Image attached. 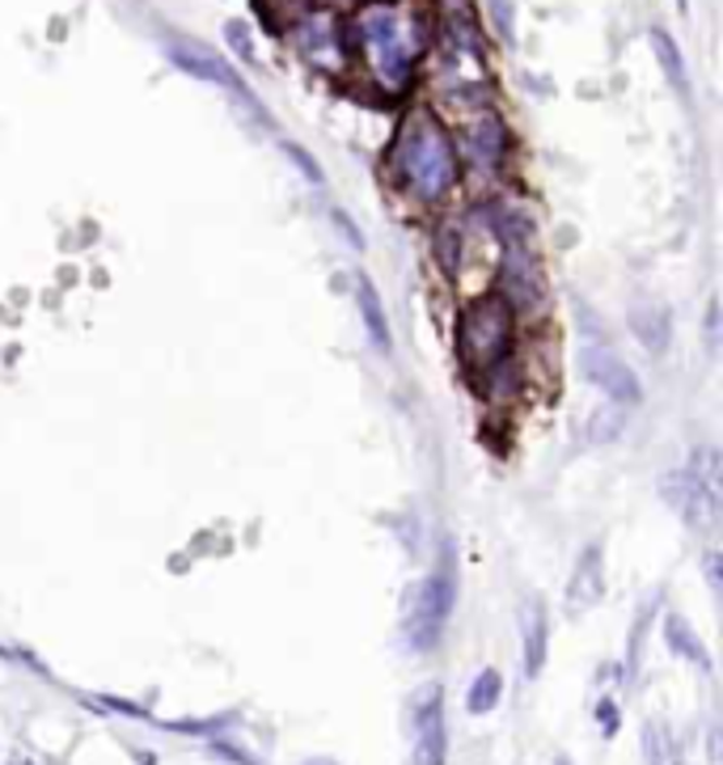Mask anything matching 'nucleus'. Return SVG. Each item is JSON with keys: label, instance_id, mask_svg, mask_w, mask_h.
I'll use <instances>...</instances> for the list:
<instances>
[{"label": "nucleus", "instance_id": "f257e3e1", "mask_svg": "<svg viewBox=\"0 0 723 765\" xmlns=\"http://www.w3.org/2000/svg\"><path fill=\"white\" fill-rule=\"evenodd\" d=\"M385 174L407 199H415L423 208H436L440 199L453 195L457 178H461L453 131L427 111L407 115V123L394 136Z\"/></svg>", "mask_w": 723, "mask_h": 765}, {"label": "nucleus", "instance_id": "f03ea898", "mask_svg": "<svg viewBox=\"0 0 723 765\" xmlns=\"http://www.w3.org/2000/svg\"><path fill=\"white\" fill-rule=\"evenodd\" d=\"M342 42H347V55H360L373 80H381L385 89H407L423 51L419 22L398 13V4H364L356 17H347Z\"/></svg>", "mask_w": 723, "mask_h": 765}, {"label": "nucleus", "instance_id": "7ed1b4c3", "mask_svg": "<svg viewBox=\"0 0 723 765\" xmlns=\"http://www.w3.org/2000/svg\"><path fill=\"white\" fill-rule=\"evenodd\" d=\"M516 309L508 305L499 292H483L457 317V360L461 368L478 381L487 368H495L499 360L516 355Z\"/></svg>", "mask_w": 723, "mask_h": 765}, {"label": "nucleus", "instance_id": "20e7f679", "mask_svg": "<svg viewBox=\"0 0 723 765\" xmlns=\"http://www.w3.org/2000/svg\"><path fill=\"white\" fill-rule=\"evenodd\" d=\"M720 478L723 465L715 449H694L677 474L664 478V499L682 512L689 529H711L720 516Z\"/></svg>", "mask_w": 723, "mask_h": 765}, {"label": "nucleus", "instance_id": "39448f33", "mask_svg": "<svg viewBox=\"0 0 723 765\" xmlns=\"http://www.w3.org/2000/svg\"><path fill=\"white\" fill-rule=\"evenodd\" d=\"M453 605H457V563H453V545H445L436 572L419 584L415 605H411V617H407V643H411V651H432L440 643Z\"/></svg>", "mask_w": 723, "mask_h": 765}, {"label": "nucleus", "instance_id": "423d86ee", "mask_svg": "<svg viewBox=\"0 0 723 765\" xmlns=\"http://www.w3.org/2000/svg\"><path fill=\"white\" fill-rule=\"evenodd\" d=\"M499 284L495 292L521 313H537L546 305V275H541V259L533 250V241H512L503 246V259H499Z\"/></svg>", "mask_w": 723, "mask_h": 765}, {"label": "nucleus", "instance_id": "0eeeda50", "mask_svg": "<svg viewBox=\"0 0 723 765\" xmlns=\"http://www.w3.org/2000/svg\"><path fill=\"white\" fill-rule=\"evenodd\" d=\"M579 373L597 385L609 402H618V406H626V411L644 398V385H639V377H635V368H631V364L606 343L579 347Z\"/></svg>", "mask_w": 723, "mask_h": 765}, {"label": "nucleus", "instance_id": "6e6552de", "mask_svg": "<svg viewBox=\"0 0 723 765\" xmlns=\"http://www.w3.org/2000/svg\"><path fill=\"white\" fill-rule=\"evenodd\" d=\"M449 757V731H445V693L440 686H427L415 702V762L445 765Z\"/></svg>", "mask_w": 723, "mask_h": 765}, {"label": "nucleus", "instance_id": "1a4fd4ad", "mask_svg": "<svg viewBox=\"0 0 723 765\" xmlns=\"http://www.w3.org/2000/svg\"><path fill=\"white\" fill-rule=\"evenodd\" d=\"M165 55H170V64L183 68L187 77H199V80H208V85H225V89H233V93H246V89H241V77L228 68L212 47H203V42L170 39L165 42Z\"/></svg>", "mask_w": 723, "mask_h": 765}, {"label": "nucleus", "instance_id": "9d476101", "mask_svg": "<svg viewBox=\"0 0 723 765\" xmlns=\"http://www.w3.org/2000/svg\"><path fill=\"white\" fill-rule=\"evenodd\" d=\"M601 597H606V554H601V541H588L579 550V559H575V572H571L568 613L579 617L584 610H593Z\"/></svg>", "mask_w": 723, "mask_h": 765}, {"label": "nucleus", "instance_id": "9b49d317", "mask_svg": "<svg viewBox=\"0 0 723 765\" xmlns=\"http://www.w3.org/2000/svg\"><path fill=\"white\" fill-rule=\"evenodd\" d=\"M461 145H465V153L478 170H499V161L512 149V136H508L499 115H478L461 131Z\"/></svg>", "mask_w": 723, "mask_h": 765}, {"label": "nucleus", "instance_id": "f8f14e48", "mask_svg": "<svg viewBox=\"0 0 723 765\" xmlns=\"http://www.w3.org/2000/svg\"><path fill=\"white\" fill-rule=\"evenodd\" d=\"M631 335L639 339V347H647L651 355H664L669 343H673V317L669 309L656 305V301H635L631 305Z\"/></svg>", "mask_w": 723, "mask_h": 765}, {"label": "nucleus", "instance_id": "ddd939ff", "mask_svg": "<svg viewBox=\"0 0 723 765\" xmlns=\"http://www.w3.org/2000/svg\"><path fill=\"white\" fill-rule=\"evenodd\" d=\"M356 309H360V322L369 330V343L389 355L394 347V335H389V317H385V301H381L377 284L369 275H356Z\"/></svg>", "mask_w": 723, "mask_h": 765}, {"label": "nucleus", "instance_id": "4468645a", "mask_svg": "<svg viewBox=\"0 0 723 765\" xmlns=\"http://www.w3.org/2000/svg\"><path fill=\"white\" fill-rule=\"evenodd\" d=\"M521 643H525V677H537L546 664V643H550V622H546L541 601H529V610L521 617Z\"/></svg>", "mask_w": 723, "mask_h": 765}, {"label": "nucleus", "instance_id": "2eb2a0df", "mask_svg": "<svg viewBox=\"0 0 723 765\" xmlns=\"http://www.w3.org/2000/svg\"><path fill=\"white\" fill-rule=\"evenodd\" d=\"M259 17L266 22L271 35H284V30H297L304 17L317 9V0H254Z\"/></svg>", "mask_w": 723, "mask_h": 765}, {"label": "nucleus", "instance_id": "dca6fc26", "mask_svg": "<svg viewBox=\"0 0 723 765\" xmlns=\"http://www.w3.org/2000/svg\"><path fill=\"white\" fill-rule=\"evenodd\" d=\"M664 643L677 651L682 660H689V664H698V668H711V655H707L702 639L694 635V626L685 622L682 613H669V617H664Z\"/></svg>", "mask_w": 723, "mask_h": 765}, {"label": "nucleus", "instance_id": "f3484780", "mask_svg": "<svg viewBox=\"0 0 723 765\" xmlns=\"http://www.w3.org/2000/svg\"><path fill=\"white\" fill-rule=\"evenodd\" d=\"M651 51H656V60H660V68H664V77L669 85L677 89V93H689V77H685V60H682V47L677 39L664 30V26H651Z\"/></svg>", "mask_w": 723, "mask_h": 765}, {"label": "nucleus", "instance_id": "a211bd4d", "mask_svg": "<svg viewBox=\"0 0 723 765\" xmlns=\"http://www.w3.org/2000/svg\"><path fill=\"white\" fill-rule=\"evenodd\" d=\"M622 427H626V406H618V402H606V406H597L588 423H584V440L588 444H613L618 436H622Z\"/></svg>", "mask_w": 723, "mask_h": 765}, {"label": "nucleus", "instance_id": "6ab92c4d", "mask_svg": "<svg viewBox=\"0 0 723 765\" xmlns=\"http://www.w3.org/2000/svg\"><path fill=\"white\" fill-rule=\"evenodd\" d=\"M499 693H503V677L495 673V668H483L478 677H474V686L465 693V711L470 715H487L499 706Z\"/></svg>", "mask_w": 723, "mask_h": 765}, {"label": "nucleus", "instance_id": "aec40b11", "mask_svg": "<svg viewBox=\"0 0 723 765\" xmlns=\"http://www.w3.org/2000/svg\"><path fill=\"white\" fill-rule=\"evenodd\" d=\"M644 757L647 765H664V757H669V731L656 724L644 727Z\"/></svg>", "mask_w": 723, "mask_h": 765}, {"label": "nucleus", "instance_id": "412c9836", "mask_svg": "<svg viewBox=\"0 0 723 765\" xmlns=\"http://www.w3.org/2000/svg\"><path fill=\"white\" fill-rule=\"evenodd\" d=\"M225 39L237 60H254V39H250V26H246V22H237V17L225 22Z\"/></svg>", "mask_w": 723, "mask_h": 765}, {"label": "nucleus", "instance_id": "4be33fe9", "mask_svg": "<svg viewBox=\"0 0 723 765\" xmlns=\"http://www.w3.org/2000/svg\"><path fill=\"white\" fill-rule=\"evenodd\" d=\"M279 149H284V153L292 156V161H297V165H301L304 170V178H309V183H313V187H322V178H326V174H322V165H317V161H313V156L304 153L301 145H292V140H284V145H279Z\"/></svg>", "mask_w": 723, "mask_h": 765}, {"label": "nucleus", "instance_id": "5701e85b", "mask_svg": "<svg viewBox=\"0 0 723 765\" xmlns=\"http://www.w3.org/2000/svg\"><path fill=\"white\" fill-rule=\"evenodd\" d=\"M499 39H512V0H487Z\"/></svg>", "mask_w": 723, "mask_h": 765}, {"label": "nucleus", "instance_id": "b1692460", "mask_svg": "<svg viewBox=\"0 0 723 765\" xmlns=\"http://www.w3.org/2000/svg\"><path fill=\"white\" fill-rule=\"evenodd\" d=\"M331 221H335V225H339V233H342V237H347V241H351V250H364V233L356 229V225H351V221H347V216H342V212H331Z\"/></svg>", "mask_w": 723, "mask_h": 765}, {"label": "nucleus", "instance_id": "393cba45", "mask_svg": "<svg viewBox=\"0 0 723 765\" xmlns=\"http://www.w3.org/2000/svg\"><path fill=\"white\" fill-rule=\"evenodd\" d=\"M98 706L119 711V715H132V719H149V711H140V706H132V702H123V698H98Z\"/></svg>", "mask_w": 723, "mask_h": 765}, {"label": "nucleus", "instance_id": "a878e982", "mask_svg": "<svg viewBox=\"0 0 723 765\" xmlns=\"http://www.w3.org/2000/svg\"><path fill=\"white\" fill-rule=\"evenodd\" d=\"M212 753H221V757H228V762H237V765H254V753H241V749H233L228 740H212Z\"/></svg>", "mask_w": 723, "mask_h": 765}, {"label": "nucleus", "instance_id": "bb28decb", "mask_svg": "<svg viewBox=\"0 0 723 765\" xmlns=\"http://www.w3.org/2000/svg\"><path fill=\"white\" fill-rule=\"evenodd\" d=\"M707 347H711V351L720 347V301L707 305Z\"/></svg>", "mask_w": 723, "mask_h": 765}, {"label": "nucleus", "instance_id": "cd10ccee", "mask_svg": "<svg viewBox=\"0 0 723 765\" xmlns=\"http://www.w3.org/2000/svg\"><path fill=\"white\" fill-rule=\"evenodd\" d=\"M597 719L606 727V736H613V727H618V706H613V702H601V706H597Z\"/></svg>", "mask_w": 723, "mask_h": 765}, {"label": "nucleus", "instance_id": "c85d7f7f", "mask_svg": "<svg viewBox=\"0 0 723 765\" xmlns=\"http://www.w3.org/2000/svg\"><path fill=\"white\" fill-rule=\"evenodd\" d=\"M304 765H335V762H326V757H322V762H304Z\"/></svg>", "mask_w": 723, "mask_h": 765}, {"label": "nucleus", "instance_id": "c756f323", "mask_svg": "<svg viewBox=\"0 0 723 765\" xmlns=\"http://www.w3.org/2000/svg\"><path fill=\"white\" fill-rule=\"evenodd\" d=\"M685 4H689V0H677V9H685Z\"/></svg>", "mask_w": 723, "mask_h": 765}, {"label": "nucleus", "instance_id": "7c9ffc66", "mask_svg": "<svg viewBox=\"0 0 723 765\" xmlns=\"http://www.w3.org/2000/svg\"><path fill=\"white\" fill-rule=\"evenodd\" d=\"M9 765H30V762H9Z\"/></svg>", "mask_w": 723, "mask_h": 765}]
</instances>
